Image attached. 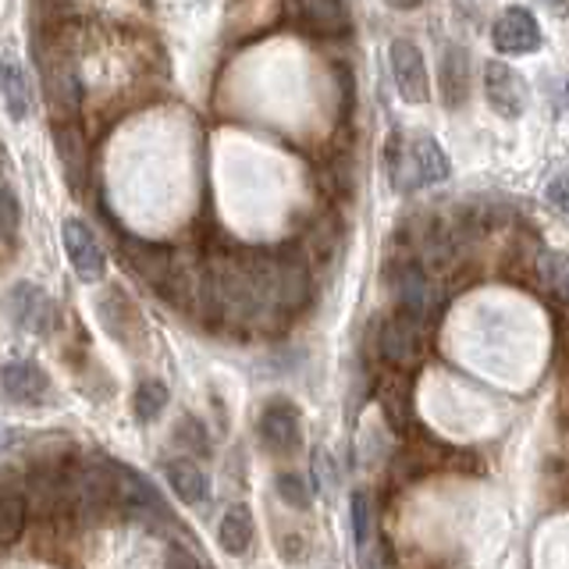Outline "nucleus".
Returning <instances> with one entry per match:
<instances>
[{"mask_svg":"<svg viewBox=\"0 0 569 569\" xmlns=\"http://www.w3.org/2000/svg\"><path fill=\"white\" fill-rule=\"evenodd\" d=\"M4 310H8V317L14 320L18 328L32 331V335H47L53 328V317H58L53 299L32 281H18L14 284V289L4 296Z\"/></svg>","mask_w":569,"mask_h":569,"instance_id":"obj_1","label":"nucleus"},{"mask_svg":"<svg viewBox=\"0 0 569 569\" xmlns=\"http://www.w3.org/2000/svg\"><path fill=\"white\" fill-rule=\"evenodd\" d=\"M257 431H260V441H263L267 452H274V456H292V452H299V445H302L299 409L292 402H284V399L267 402L263 413H260Z\"/></svg>","mask_w":569,"mask_h":569,"instance_id":"obj_2","label":"nucleus"},{"mask_svg":"<svg viewBox=\"0 0 569 569\" xmlns=\"http://www.w3.org/2000/svg\"><path fill=\"white\" fill-rule=\"evenodd\" d=\"M420 328L413 317H406V313H396V317H388L381 320V328H378V352H381V360L391 363V367H413L420 360V349H423V338H420Z\"/></svg>","mask_w":569,"mask_h":569,"instance_id":"obj_3","label":"nucleus"},{"mask_svg":"<svg viewBox=\"0 0 569 569\" xmlns=\"http://www.w3.org/2000/svg\"><path fill=\"white\" fill-rule=\"evenodd\" d=\"M391 76H396V86H399V97L406 103H427V97H431V79H427V64H423V53L417 43L409 40H396L391 43Z\"/></svg>","mask_w":569,"mask_h":569,"instance_id":"obj_4","label":"nucleus"},{"mask_svg":"<svg viewBox=\"0 0 569 569\" xmlns=\"http://www.w3.org/2000/svg\"><path fill=\"white\" fill-rule=\"evenodd\" d=\"M391 289H396L399 313L413 317L417 325H427V320L435 317L438 289H435V281H431V274L423 271V267H417V263L402 267V271L396 274V281H391Z\"/></svg>","mask_w":569,"mask_h":569,"instance_id":"obj_5","label":"nucleus"},{"mask_svg":"<svg viewBox=\"0 0 569 569\" xmlns=\"http://www.w3.org/2000/svg\"><path fill=\"white\" fill-rule=\"evenodd\" d=\"M485 89H488V103L498 118H520L527 111V86L516 71L502 61H491L485 68Z\"/></svg>","mask_w":569,"mask_h":569,"instance_id":"obj_6","label":"nucleus"},{"mask_svg":"<svg viewBox=\"0 0 569 569\" xmlns=\"http://www.w3.org/2000/svg\"><path fill=\"white\" fill-rule=\"evenodd\" d=\"M61 236H64V249H68V260L71 267H76V274L82 281H100L103 278V249L93 236V228H89L86 221L79 218H68L64 228H61Z\"/></svg>","mask_w":569,"mask_h":569,"instance_id":"obj_7","label":"nucleus"},{"mask_svg":"<svg viewBox=\"0 0 569 569\" xmlns=\"http://www.w3.org/2000/svg\"><path fill=\"white\" fill-rule=\"evenodd\" d=\"M495 47L502 53H533L541 47V29L538 18L527 8H506L502 18L495 22Z\"/></svg>","mask_w":569,"mask_h":569,"instance_id":"obj_8","label":"nucleus"},{"mask_svg":"<svg viewBox=\"0 0 569 569\" xmlns=\"http://www.w3.org/2000/svg\"><path fill=\"white\" fill-rule=\"evenodd\" d=\"M43 82H47V97L53 103V111L61 118H76L82 107V82L76 76V64H71L64 53H58V58L43 64Z\"/></svg>","mask_w":569,"mask_h":569,"instance_id":"obj_9","label":"nucleus"},{"mask_svg":"<svg viewBox=\"0 0 569 569\" xmlns=\"http://www.w3.org/2000/svg\"><path fill=\"white\" fill-rule=\"evenodd\" d=\"M124 260L132 263L139 278H147L153 289L164 292L168 281L174 278V257L168 246L160 242H142V239H124Z\"/></svg>","mask_w":569,"mask_h":569,"instance_id":"obj_10","label":"nucleus"},{"mask_svg":"<svg viewBox=\"0 0 569 569\" xmlns=\"http://www.w3.org/2000/svg\"><path fill=\"white\" fill-rule=\"evenodd\" d=\"M0 388L11 402H43L50 391V378L43 367H36L29 360H11L0 367Z\"/></svg>","mask_w":569,"mask_h":569,"instance_id":"obj_11","label":"nucleus"},{"mask_svg":"<svg viewBox=\"0 0 569 569\" xmlns=\"http://www.w3.org/2000/svg\"><path fill=\"white\" fill-rule=\"evenodd\" d=\"M114 477H118L114 502H118L121 509H129V512H153V516L164 512L157 488H153L142 473H136L132 467H114Z\"/></svg>","mask_w":569,"mask_h":569,"instance_id":"obj_12","label":"nucleus"},{"mask_svg":"<svg viewBox=\"0 0 569 569\" xmlns=\"http://www.w3.org/2000/svg\"><path fill=\"white\" fill-rule=\"evenodd\" d=\"M299 14L317 36H346L352 29L346 0H299Z\"/></svg>","mask_w":569,"mask_h":569,"instance_id":"obj_13","label":"nucleus"},{"mask_svg":"<svg viewBox=\"0 0 569 569\" xmlns=\"http://www.w3.org/2000/svg\"><path fill=\"white\" fill-rule=\"evenodd\" d=\"M164 477H168L171 491L178 495V502H186V506H203L207 502L210 485H207V473L196 467V462L171 459L164 467Z\"/></svg>","mask_w":569,"mask_h":569,"instance_id":"obj_14","label":"nucleus"},{"mask_svg":"<svg viewBox=\"0 0 569 569\" xmlns=\"http://www.w3.org/2000/svg\"><path fill=\"white\" fill-rule=\"evenodd\" d=\"M100 320H103V328L111 331L118 342H124V346H132V335L142 328L136 307L118 289H111V292L100 299Z\"/></svg>","mask_w":569,"mask_h":569,"instance_id":"obj_15","label":"nucleus"},{"mask_svg":"<svg viewBox=\"0 0 569 569\" xmlns=\"http://www.w3.org/2000/svg\"><path fill=\"white\" fill-rule=\"evenodd\" d=\"M253 512L249 506H231L224 516H221V527H218V541L228 556H246L249 545H253Z\"/></svg>","mask_w":569,"mask_h":569,"instance_id":"obj_16","label":"nucleus"},{"mask_svg":"<svg viewBox=\"0 0 569 569\" xmlns=\"http://www.w3.org/2000/svg\"><path fill=\"white\" fill-rule=\"evenodd\" d=\"M441 97L449 107H459L462 100H467V53H462L459 47H445L441 53Z\"/></svg>","mask_w":569,"mask_h":569,"instance_id":"obj_17","label":"nucleus"},{"mask_svg":"<svg viewBox=\"0 0 569 569\" xmlns=\"http://www.w3.org/2000/svg\"><path fill=\"white\" fill-rule=\"evenodd\" d=\"M53 142H58V153L64 160V171L71 178V186H86V139L79 136V129H71V124H61L58 132H53Z\"/></svg>","mask_w":569,"mask_h":569,"instance_id":"obj_18","label":"nucleus"},{"mask_svg":"<svg viewBox=\"0 0 569 569\" xmlns=\"http://www.w3.org/2000/svg\"><path fill=\"white\" fill-rule=\"evenodd\" d=\"M538 278L548 289V296H556L559 302L569 307V257L556 253V249L538 253Z\"/></svg>","mask_w":569,"mask_h":569,"instance_id":"obj_19","label":"nucleus"},{"mask_svg":"<svg viewBox=\"0 0 569 569\" xmlns=\"http://www.w3.org/2000/svg\"><path fill=\"white\" fill-rule=\"evenodd\" d=\"M0 93H4L8 114L14 121H26L29 118V111H32V93H29V76L22 71V64H8L4 68V86H0Z\"/></svg>","mask_w":569,"mask_h":569,"instance_id":"obj_20","label":"nucleus"},{"mask_svg":"<svg viewBox=\"0 0 569 569\" xmlns=\"http://www.w3.org/2000/svg\"><path fill=\"white\" fill-rule=\"evenodd\" d=\"M168 406V385L164 381H142L136 388V399H132V409H136V420L139 423H150L164 413Z\"/></svg>","mask_w":569,"mask_h":569,"instance_id":"obj_21","label":"nucleus"},{"mask_svg":"<svg viewBox=\"0 0 569 569\" xmlns=\"http://www.w3.org/2000/svg\"><path fill=\"white\" fill-rule=\"evenodd\" d=\"M26 498L0 495V545H14L26 530Z\"/></svg>","mask_w":569,"mask_h":569,"instance_id":"obj_22","label":"nucleus"},{"mask_svg":"<svg viewBox=\"0 0 569 569\" xmlns=\"http://www.w3.org/2000/svg\"><path fill=\"white\" fill-rule=\"evenodd\" d=\"M18 231H22V203H18L11 182H0V242L14 246Z\"/></svg>","mask_w":569,"mask_h":569,"instance_id":"obj_23","label":"nucleus"},{"mask_svg":"<svg viewBox=\"0 0 569 569\" xmlns=\"http://www.w3.org/2000/svg\"><path fill=\"white\" fill-rule=\"evenodd\" d=\"M349 520H352L356 545H367V538H370V498H367V491H352V498H349Z\"/></svg>","mask_w":569,"mask_h":569,"instance_id":"obj_24","label":"nucleus"},{"mask_svg":"<svg viewBox=\"0 0 569 569\" xmlns=\"http://www.w3.org/2000/svg\"><path fill=\"white\" fill-rule=\"evenodd\" d=\"M278 495L284 506L310 509V488L302 485V477H296V473H278Z\"/></svg>","mask_w":569,"mask_h":569,"instance_id":"obj_25","label":"nucleus"},{"mask_svg":"<svg viewBox=\"0 0 569 569\" xmlns=\"http://www.w3.org/2000/svg\"><path fill=\"white\" fill-rule=\"evenodd\" d=\"M164 569H203V562L196 559L192 551H186V548H171V551H168Z\"/></svg>","mask_w":569,"mask_h":569,"instance_id":"obj_26","label":"nucleus"},{"mask_svg":"<svg viewBox=\"0 0 569 569\" xmlns=\"http://www.w3.org/2000/svg\"><path fill=\"white\" fill-rule=\"evenodd\" d=\"M548 200L556 203L559 210H569V182H566V178H556V182L548 186Z\"/></svg>","mask_w":569,"mask_h":569,"instance_id":"obj_27","label":"nucleus"},{"mask_svg":"<svg viewBox=\"0 0 569 569\" xmlns=\"http://www.w3.org/2000/svg\"><path fill=\"white\" fill-rule=\"evenodd\" d=\"M8 174H11V153L4 142H0V182H8Z\"/></svg>","mask_w":569,"mask_h":569,"instance_id":"obj_28","label":"nucleus"},{"mask_svg":"<svg viewBox=\"0 0 569 569\" xmlns=\"http://www.w3.org/2000/svg\"><path fill=\"white\" fill-rule=\"evenodd\" d=\"M388 8H396V11H413V8H420L423 0H385Z\"/></svg>","mask_w":569,"mask_h":569,"instance_id":"obj_29","label":"nucleus"},{"mask_svg":"<svg viewBox=\"0 0 569 569\" xmlns=\"http://www.w3.org/2000/svg\"><path fill=\"white\" fill-rule=\"evenodd\" d=\"M545 4H551L556 11H569V0H545Z\"/></svg>","mask_w":569,"mask_h":569,"instance_id":"obj_30","label":"nucleus"},{"mask_svg":"<svg viewBox=\"0 0 569 569\" xmlns=\"http://www.w3.org/2000/svg\"><path fill=\"white\" fill-rule=\"evenodd\" d=\"M0 86H4V64H0Z\"/></svg>","mask_w":569,"mask_h":569,"instance_id":"obj_31","label":"nucleus"}]
</instances>
